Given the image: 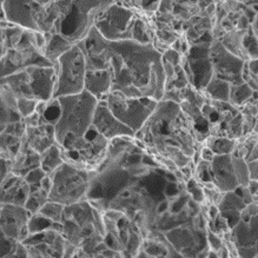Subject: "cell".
<instances>
[{
  "label": "cell",
  "instance_id": "obj_1",
  "mask_svg": "<svg viewBox=\"0 0 258 258\" xmlns=\"http://www.w3.org/2000/svg\"><path fill=\"white\" fill-rule=\"evenodd\" d=\"M82 48L88 70H107L112 89L126 97H149L160 100L164 95L162 53L152 44L134 40L110 41L92 27L88 36L77 44Z\"/></svg>",
  "mask_w": 258,
  "mask_h": 258
},
{
  "label": "cell",
  "instance_id": "obj_2",
  "mask_svg": "<svg viewBox=\"0 0 258 258\" xmlns=\"http://www.w3.org/2000/svg\"><path fill=\"white\" fill-rule=\"evenodd\" d=\"M135 138L150 155L160 156L182 167L191 162L196 150L202 148L197 131L179 104L158 100L155 111L135 134Z\"/></svg>",
  "mask_w": 258,
  "mask_h": 258
},
{
  "label": "cell",
  "instance_id": "obj_3",
  "mask_svg": "<svg viewBox=\"0 0 258 258\" xmlns=\"http://www.w3.org/2000/svg\"><path fill=\"white\" fill-rule=\"evenodd\" d=\"M114 0H52L36 18L37 32L54 34L75 46L88 36Z\"/></svg>",
  "mask_w": 258,
  "mask_h": 258
},
{
  "label": "cell",
  "instance_id": "obj_4",
  "mask_svg": "<svg viewBox=\"0 0 258 258\" xmlns=\"http://www.w3.org/2000/svg\"><path fill=\"white\" fill-rule=\"evenodd\" d=\"M44 43L43 33L24 29L18 43L8 48L0 58V79L31 66L54 65L43 54Z\"/></svg>",
  "mask_w": 258,
  "mask_h": 258
},
{
  "label": "cell",
  "instance_id": "obj_5",
  "mask_svg": "<svg viewBox=\"0 0 258 258\" xmlns=\"http://www.w3.org/2000/svg\"><path fill=\"white\" fill-rule=\"evenodd\" d=\"M50 176L52 187L48 192V201L71 205L86 200L91 180V170L75 163L64 162Z\"/></svg>",
  "mask_w": 258,
  "mask_h": 258
},
{
  "label": "cell",
  "instance_id": "obj_6",
  "mask_svg": "<svg viewBox=\"0 0 258 258\" xmlns=\"http://www.w3.org/2000/svg\"><path fill=\"white\" fill-rule=\"evenodd\" d=\"M55 78L53 99L62 96L77 95L84 91L88 66L86 59L78 45L64 52L55 61Z\"/></svg>",
  "mask_w": 258,
  "mask_h": 258
},
{
  "label": "cell",
  "instance_id": "obj_7",
  "mask_svg": "<svg viewBox=\"0 0 258 258\" xmlns=\"http://www.w3.org/2000/svg\"><path fill=\"white\" fill-rule=\"evenodd\" d=\"M104 100L113 116L135 134L149 119L158 103L149 97H126L116 91L110 92Z\"/></svg>",
  "mask_w": 258,
  "mask_h": 258
},
{
  "label": "cell",
  "instance_id": "obj_8",
  "mask_svg": "<svg viewBox=\"0 0 258 258\" xmlns=\"http://www.w3.org/2000/svg\"><path fill=\"white\" fill-rule=\"evenodd\" d=\"M138 16V11L114 2L100 13L93 27L106 40H132V32Z\"/></svg>",
  "mask_w": 258,
  "mask_h": 258
},
{
  "label": "cell",
  "instance_id": "obj_9",
  "mask_svg": "<svg viewBox=\"0 0 258 258\" xmlns=\"http://www.w3.org/2000/svg\"><path fill=\"white\" fill-rule=\"evenodd\" d=\"M212 41H214V38L211 33H204L197 43L191 44L189 52L186 55H183L182 61H180L189 84L201 92L214 76L211 59L209 55V48Z\"/></svg>",
  "mask_w": 258,
  "mask_h": 258
},
{
  "label": "cell",
  "instance_id": "obj_10",
  "mask_svg": "<svg viewBox=\"0 0 258 258\" xmlns=\"http://www.w3.org/2000/svg\"><path fill=\"white\" fill-rule=\"evenodd\" d=\"M180 257H208L207 231L195 228L191 222L164 232Z\"/></svg>",
  "mask_w": 258,
  "mask_h": 258
},
{
  "label": "cell",
  "instance_id": "obj_11",
  "mask_svg": "<svg viewBox=\"0 0 258 258\" xmlns=\"http://www.w3.org/2000/svg\"><path fill=\"white\" fill-rule=\"evenodd\" d=\"M209 55H210L215 77L225 80L231 85L244 83L242 70L245 60L229 52L218 39H214L211 43Z\"/></svg>",
  "mask_w": 258,
  "mask_h": 258
},
{
  "label": "cell",
  "instance_id": "obj_12",
  "mask_svg": "<svg viewBox=\"0 0 258 258\" xmlns=\"http://www.w3.org/2000/svg\"><path fill=\"white\" fill-rule=\"evenodd\" d=\"M52 0H6L3 4L5 18L13 25L37 31L36 18Z\"/></svg>",
  "mask_w": 258,
  "mask_h": 258
},
{
  "label": "cell",
  "instance_id": "obj_13",
  "mask_svg": "<svg viewBox=\"0 0 258 258\" xmlns=\"http://www.w3.org/2000/svg\"><path fill=\"white\" fill-rule=\"evenodd\" d=\"M22 243L26 246L29 257H64L65 238L57 230L29 235Z\"/></svg>",
  "mask_w": 258,
  "mask_h": 258
},
{
  "label": "cell",
  "instance_id": "obj_14",
  "mask_svg": "<svg viewBox=\"0 0 258 258\" xmlns=\"http://www.w3.org/2000/svg\"><path fill=\"white\" fill-rule=\"evenodd\" d=\"M31 214L24 207L0 203V230L9 239L23 242L30 235L27 229Z\"/></svg>",
  "mask_w": 258,
  "mask_h": 258
},
{
  "label": "cell",
  "instance_id": "obj_15",
  "mask_svg": "<svg viewBox=\"0 0 258 258\" xmlns=\"http://www.w3.org/2000/svg\"><path fill=\"white\" fill-rule=\"evenodd\" d=\"M92 126L106 141L120 137V136H130L135 137V132L126 125L117 119L107 107L105 100H98L95 113H93Z\"/></svg>",
  "mask_w": 258,
  "mask_h": 258
},
{
  "label": "cell",
  "instance_id": "obj_16",
  "mask_svg": "<svg viewBox=\"0 0 258 258\" xmlns=\"http://www.w3.org/2000/svg\"><path fill=\"white\" fill-rule=\"evenodd\" d=\"M26 70L29 73L30 90L33 98L45 102L53 99L55 78H57L55 65L31 66Z\"/></svg>",
  "mask_w": 258,
  "mask_h": 258
},
{
  "label": "cell",
  "instance_id": "obj_17",
  "mask_svg": "<svg viewBox=\"0 0 258 258\" xmlns=\"http://www.w3.org/2000/svg\"><path fill=\"white\" fill-rule=\"evenodd\" d=\"M210 176L212 183L222 192L235 191L239 186L233 170L231 153L215 155L210 162Z\"/></svg>",
  "mask_w": 258,
  "mask_h": 258
},
{
  "label": "cell",
  "instance_id": "obj_18",
  "mask_svg": "<svg viewBox=\"0 0 258 258\" xmlns=\"http://www.w3.org/2000/svg\"><path fill=\"white\" fill-rule=\"evenodd\" d=\"M30 195V185L24 177L10 172L0 185V203L24 207Z\"/></svg>",
  "mask_w": 258,
  "mask_h": 258
},
{
  "label": "cell",
  "instance_id": "obj_19",
  "mask_svg": "<svg viewBox=\"0 0 258 258\" xmlns=\"http://www.w3.org/2000/svg\"><path fill=\"white\" fill-rule=\"evenodd\" d=\"M26 125L23 119L10 123L0 134V151L2 158L12 160L18 153L25 138Z\"/></svg>",
  "mask_w": 258,
  "mask_h": 258
},
{
  "label": "cell",
  "instance_id": "obj_20",
  "mask_svg": "<svg viewBox=\"0 0 258 258\" xmlns=\"http://www.w3.org/2000/svg\"><path fill=\"white\" fill-rule=\"evenodd\" d=\"M25 141L32 150L37 153H41L55 144L54 124L44 120L37 126H26Z\"/></svg>",
  "mask_w": 258,
  "mask_h": 258
},
{
  "label": "cell",
  "instance_id": "obj_21",
  "mask_svg": "<svg viewBox=\"0 0 258 258\" xmlns=\"http://www.w3.org/2000/svg\"><path fill=\"white\" fill-rule=\"evenodd\" d=\"M258 215L249 219L240 218L239 222L230 230V238L237 247L257 245Z\"/></svg>",
  "mask_w": 258,
  "mask_h": 258
},
{
  "label": "cell",
  "instance_id": "obj_22",
  "mask_svg": "<svg viewBox=\"0 0 258 258\" xmlns=\"http://www.w3.org/2000/svg\"><path fill=\"white\" fill-rule=\"evenodd\" d=\"M112 82L107 70H88L84 90L98 100H104L111 92Z\"/></svg>",
  "mask_w": 258,
  "mask_h": 258
},
{
  "label": "cell",
  "instance_id": "obj_23",
  "mask_svg": "<svg viewBox=\"0 0 258 258\" xmlns=\"http://www.w3.org/2000/svg\"><path fill=\"white\" fill-rule=\"evenodd\" d=\"M12 172L24 177L31 170L40 167V155L32 150L27 144L25 138L15 158L11 160Z\"/></svg>",
  "mask_w": 258,
  "mask_h": 258
},
{
  "label": "cell",
  "instance_id": "obj_24",
  "mask_svg": "<svg viewBox=\"0 0 258 258\" xmlns=\"http://www.w3.org/2000/svg\"><path fill=\"white\" fill-rule=\"evenodd\" d=\"M218 210L223 217L226 218L230 228H233L240 219V214L246 207L244 203L242 197L237 191H230V192H224L221 202L218 203Z\"/></svg>",
  "mask_w": 258,
  "mask_h": 258
},
{
  "label": "cell",
  "instance_id": "obj_25",
  "mask_svg": "<svg viewBox=\"0 0 258 258\" xmlns=\"http://www.w3.org/2000/svg\"><path fill=\"white\" fill-rule=\"evenodd\" d=\"M244 33H245V31L231 30L228 31V32H226L222 38H219L218 40L221 41L223 46H224L229 52H231L232 54L237 55V57L243 59V60H247V59L250 58L242 44Z\"/></svg>",
  "mask_w": 258,
  "mask_h": 258
},
{
  "label": "cell",
  "instance_id": "obj_26",
  "mask_svg": "<svg viewBox=\"0 0 258 258\" xmlns=\"http://www.w3.org/2000/svg\"><path fill=\"white\" fill-rule=\"evenodd\" d=\"M230 85L231 84L225 82V80L212 76L210 82L208 83V85L205 86V89L202 91V93L209 99L218 100V102H228Z\"/></svg>",
  "mask_w": 258,
  "mask_h": 258
},
{
  "label": "cell",
  "instance_id": "obj_27",
  "mask_svg": "<svg viewBox=\"0 0 258 258\" xmlns=\"http://www.w3.org/2000/svg\"><path fill=\"white\" fill-rule=\"evenodd\" d=\"M64 162L65 160L62 158L61 150L57 143L50 146L46 151L40 155V167L46 172V175H51Z\"/></svg>",
  "mask_w": 258,
  "mask_h": 258
},
{
  "label": "cell",
  "instance_id": "obj_28",
  "mask_svg": "<svg viewBox=\"0 0 258 258\" xmlns=\"http://www.w3.org/2000/svg\"><path fill=\"white\" fill-rule=\"evenodd\" d=\"M202 144L208 146L215 155H229V153H232L233 149H235L236 139L209 135L202 142Z\"/></svg>",
  "mask_w": 258,
  "mask_h": 258
},
{
  "label": "cell",
  "instance_id": "obj_29",
  "mask_svg": "<svg viewBox=\"0 0 258 258\" xmlns=\"http://www.w3.org/2000/svg\"><path fill=\"white\" fill-rule=\"evenodd\" d=\"M253 92V90H251L246 83L230 85L228 102L231 104L232 106L237 107V109H240L244 104H246L251 98H252Z\"/></svg>",
  "mask_w": 258,
  "mask_h": 258
},
{
  "label": "cell",
  "instance_id": "obj_30",
  "mask_svg": "<svg viewBox=\"0 0 258 258\" xmlns=\"http://www.w3.org/2000/svg\"><path fill=\"white\" fill-rule=\"evenodd\" d=\"M27 229H29L30 235L45 231V230H57V231L61 232V224L51 221V219L40 215L39 212H37V214L30 216L29 222H27Z\"/></svg>",
  "mask_w": 258,
  "mask_h": 258
},
{
  "label": "cell",
  "instance_id": "obj_31",
  "mask_svg": "<svg viewBox=\"0 0 258 258\" xmlns=\"http://www.w3.org/2000/svg\"><path fill=\"white\" fill-rule=\"evenodd\" d=\"M48 201V194L41 189H38L36 191H31L29 197L24 204V208L30 212L31 215L37 214L39 209Z\"/></svg>",
  "mask_w": 258,
  "mask_h": 258
},
{
  "label": "cell",
  "instance_id": "obj_32",
  "mask_svg": "<svg viewBox=\"0 0 258 258\" xmlns=\"http://www.w3.org/2000/svg\"><path fill=\"white\" fill-rule=\"evenodd\" d=\"M64 207L60 203H57V202H52V201H47L43 207L39 209V214L43 215L44 217H46L51 221L60 223L61 221V216H62V211H64Z\"/></svg>",
  "mask_w": 258,
  "mask_h": 258
},
{
  "label": "cell",
  "instance_id": "obj_33",
  "mask_svg": "<svg viewBox=\"0 0 258 258\" xmlns=\"http://www.w3.org/2000/svg\"><path fill=\"white\" fill-rule=\"evenodd\" d=\"M231 160H232L233 170H235V175L237 177L238 185L246 186V184L250 180V178H249V171H247L245 159L231 155Z\"/></svg>",
  "mask_w": 258,
  "mask_h": 258
},
{
  "label": "cell",
  "instance_id": "obj_34",
  "mask_svg": "<svg viewBox=\"0 0 258 258\" xmlns=\"http://www.w3.org/2000/svg\"><path fill=\"white\" fill-rule=\"evenodd\" d=\"M185 190L189 196L192 198V200L198 203L200 205H203L207 203V200H205V195L203 191V187L200 183L197 182L194 177H191L185 182Z\"/></svg>",
  "mask_w": 258,
  "mask_h": 258
},
{
  "label": "cell",
  "instance_id": "obj_35",
  "mask_svg": "<svg viewBox=\"0 0 258 258\" xmlns=\"http://www.w3.org/2000/svg\"><path fill=\"white\" fill-rule=\"evenodd\" d=\"M243 47L245 48L247 55L250 59H257V36H254L250 27L245 31L242 40Z\"/></svg>",
  "mask_w": 258,
  "mask_h": 258
},
{
  "label": "cell",
  "instance_id": "obj_36",
  "mask_svg": "<svg viewBox=\"0 0 258 258\" xmlns=\"http://www.w3.org/2000/svg\"><path fill=\"white\" fill-rule=\"evenodd\" d=\"M45 176H46V172L41 167H36L24 176L25 182L30 185V192L40 189V182Z\"/></svg>",
  "mask_w": 258,
  "mask_h": 258
},
{
  "label": "cell",
  "instance_id": "obj_37",
  "mask_svg": "<svg viewBox=\"0 0 258 258\" xmlns=\"http://www.w3.org/2000/svg\"><path fill=\"white\" fill-rule=\"evenodd\" d=\"M39 100L30 99V98H18L17 99V109L22 118L29 117L36 111L37 104Z\"/></svg>",
  "mask_w": 258,
  "mask_h": 258
},
{
  "label": "cell",
  "instance_id": "obj_38",
  "mask_svg": "<svg viewBox=\"0 0 258 258\" xmlns=\"http://www.w3.org/2000/svg\"><path fill=\"white\" fill-rule=\"evenodd\" d=\"M10 172H12V166H11V160L5 159L0 157V185L4 182L6 177L10 175Z\"/></svg>",
  "mask_w": 258,
  "mask_h": 258
},
{
  "label": "cell",
  "instance_id": "obj_39",
  "mask_svg": "<svg viewBox=\"0 0 258 258\" xmlns=\"http://www.w3.org/2000/svg\"><path fill=\"white\" fill-rule=\"evenodd\" d=\"M138 2L143 11L150 15H153L159 5V0H138Z\"/></svg>",
  "mask_w": 258,
  "mask_h": 258
},
{
  "label": "cell",
  "instance_id": "obj_40",
  "mask_svg": "<svg viewBox=\"0 0 258 258\" xmlns=\"http://www.w3.org/2000/svg\"><path fill=\"white\" fill-rule=\"evenodd\" d=\"M237 252H238V257L254 258V257L258 256L257 245H254V246H239V247H237Z\"/></svg>",
  "mask_w": 258,
  "mask_h": 258
},
{
  "label": "cell",
  "instance_id": "obj_41",
  "mask_svg": "<svg viewBox=\"0 0 258 258\" xmlns=\"http://www.w3.org/2000/svg\"><path fill=\"white\" fill-rule=\"evenodd\" d=\"M247 171H249V178L258 180V160H250L246 162Z\"/></svg>",
  "mask_w": 258,
  "mask_h": 258
},
{
  "label": "cell",
  "instance_id": "obj_42",
  "mask_svg": "<svg viewBox=\"0 0 258 258\" xmlns=\"http://www.w3.org/2000/svg\"><path fill=\"white\" fill-rule=\"evenodd\" d=\"M200 156H201V159L202 160H205V162H211L212 158H214V157H215V153L212 152L211 150L208 148V146L202 145Z\"/></svg>",
  "mask_w": 258,
  "mask_h": 258
},
{
  "label": "cell",
  "instance_id": "obj_43",
  "mask_svg": "<svg viewBox=\"0 0 258 258\" xmlns=\"http://www.w3.org/2000/svg\"><path fill=\"white\" fill-rule=\"evenodd\" d=\"M40 187L45 191V192H47V194L50 192L51 187H52V179H51L50 175H46L43 179H41Z\"/></svg>",
  "mask_w": 258,
  "mask_h": 258
},
{
  "label": "cell",
  "instance_id": "obj_44",
  "mask_svg": "<svg viewBox=\"0 0 258 258\" xmlns=\"http://www.w3.org/2000/svg\"><path fill=\"white\" fill-rule=\"evenodd\" d=\"M246 187H247V189H249V191L253 195V196L257 197V194H258V180L250 179L249 182H247V184H246Z\"/></svg>",
  "mask_w": 258,
  "mask_h": 258
},
{
  "label": "cell",
  "instance_id": "obj_45",
  "mask_svg": "<svg viewBox=\"0 0 258 258\" xmlns=\"http://www.w3.org/2000/svg\"><path fill=\"white\" fill-rule=\"evenodd\" d=\"M257 152H258V145L254 146V148L252 149V151L249 153V156L245 158V162H250V160H258Z\"/></svg>",
  "mask_w": 258,
  "mask_h": 258
},
{
  "label": "cell",
  "instance_id": "obj_46",
  "mask_svg": "<svg viewBox=\"0 0 258 258\" xmlns=\"http://www.w3.org/2000/svg\"><path fill=\"white\" fill-rule=\"evenodd\" d=\"M4 2H6V0H0V4H4Z\"/></svg>",
  "mask_w": 258,
  "mask_h": 258
}]
</instances>
